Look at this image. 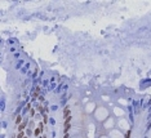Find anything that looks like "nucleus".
<instances>
[{"label":"nucleus","instance_id":"nucleus-1","mask_svg":"<svg viewBox=\"0 0 151 138\" xmlns=\"http://www.w3.org/2000/svg\"><path fill=\"white\" fill-rule=\"evenodd\" d=\"M94 118L98 121H106L109 119V111L106 107H98L94 111Z\"/></svg>","mask_w":151,"mask_h":138},{"label":"nucleus","instance_id":"nucleus-2","mask_svg":"<svg viewBox=\"0 0 151 138\" xmlns=\"http://www.w3.org/2000/svg\"><path fill=\"white\" fill-rule=\"evenodd\" d=\"M118 126L120 128V130H123V132H127V130H129V123L125 119H120L118 121Z\"/></svg>","mask_w":151,"mask_h":138},{"label":"nucleus","instance_id":"nucleus-3","mask_svg":"<svg viewBox=\"0 0 151 138\" xmlns=\"http://www.w3.org/2000/svg\"><path fill=\"white\" fill-rule=\"evenodd\" d=\"M110 138H124V134L120 130H116V129H111L110 130V134H109Z\"/></svg>","mask_w":151,"mask_h":138},{"label":"nucleus","instance_id":"nucleus-4","mask_svg":"<svg viewBox=\"0 0 151 138\" xmlns=\"http://www.w3.org/2000/svg\"><path fill=\"white\" fill-rule=\"evenodd\" d=\"M94 134H96V125L91 123L88 125V138H94Z\"/></svg>","mask_w":151,"mask_h":138},{"label":"nucleus","instance_id":"nucleus-5","mask_svg":"<svg viewBox=\"0 0 151 138\" xmlns=\"http://www.w3.org/2000/svg\"><path fill=\"white\" fill-rule=\"evenodd\" d=\"M114 125H115V121H114V119H112V118H109L105 121V124H104V126L106 129H112V128H114Z\"/></svg>","mask_w":151,"mask_h":138},{"label":"nucleus","instance_id":"nucleus-6","mask_svg":"<svg viewBox=\"0 0 151 138\" xmlns=\"http://www.w3.org/2000/svg\"><path fill=\"white\" fill-rule=\"evenodd\" d=\"M94 109H96V105L92 102V103H88V105H87V107H85V111H87V114H91L92 111H94Z\"/></svg>","mask_w":151,"mask_h":138},{"label":"nucleus","instance_id":"nucleus-7","mask_svg":"<svg viewBox=\"0 0 151 138\" xmlns=\"http://www.w3.org/2000/svg\"><path fill=\"white\" fill-rule=\"evenodd\" d=\"M114 114L116 116H119V118H122L123 115H124V111H123V109H119V107H114Z\"/></svg>","mask_w":151,"mask_h":138},{"label":"nucleus","instance_id":"nucleus-8","mask_svg":"<svg viewBox=\"0 0 151 138\" xmlns=\"http://www.w3.org/2000/svg\"><path fill=\"white\" fill-rule=\"evenodd\" d=\"M101 138H110V137H106V136H102Z\"/></svg>","mask_w":151,"mask_h":138},{"label":"nucleus","instance_id":"nucleus-9","mask_svg":"<svg viewBox=\"0 0 151 138\" xmlns=\"http://www.w3.org/2000/svg\"><path fill=\"white\" fill-rule=\"evenodd\" d=\"M150 138H151V134H150Z\"/></svg>","mask_w":151,"mask_h":138}]
</instances>
